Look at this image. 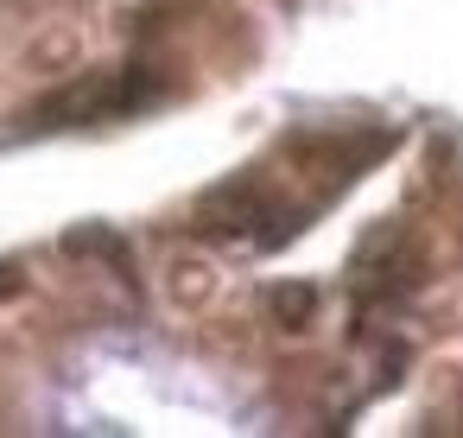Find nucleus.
I'll return each mask as SVG.
<instances>
[{"label":"nucleus","mask_w":463,"mask_h":438,"mask_svg":"<svg viewBox=\"0 0 463 438\" xmlns=\"http://www.w3.org/2000/svg\"><path fill=\"white\" fill-rule=\"evenodd\" d=\"M153 96V83L140 77V71H128V77H90V83H71L64 96H52L45 109H39V121H102V115H128V109H140Z\"/></svg>","instance_id":"obj_1"},{"label":"nucleus","mask_w":463,"mask_h":438,"mask_svg":"<svg viewBox=\"0 0 463 438\" xmlns=\"http://www.w3.org/2000/svg\"><path fill=\"white\" fill-rule=\"evenodd\" d=\"M260 216H267V204H260V185L235 178V185H222V191H210V197H203V210H197V229H203V235H216V242H235V235H248Z\"/></svg>","instance_id":"obj_2"},{"label":"nucleus","mask_w":463,"mask_h":438,"mask_svg":"<svg viewBox=\"0 0 463 438\" xmlns=\"http://www.w3.org/2000/svg\"><path fill=\"white\" fill-rule=\"evenodd\" d=\"M273 318L286 324V330H305L311 324V311H317V286H305V280H286V286H273Z\"/></svg>","instance_id":"obj_3"},{"label":"nucleus","mask_w":463,"mask_h":438,"mask_svg":"<svg viewBox=\"0 0 463 438\" xmlns=\"http://www.w3.org/2000/svg\"><path fill=\"white\" fill-rule=\"evenodd\" d=\"M64 248H71V254H102V261H115V273H128V248H121V235H109V229H71Z\"/></svg>","instance_id":"obj_4"},{"label":"nucleus","mask_w":463,"mask_h":438,"mask_svg":"<svg viewBox=\"0 0 463 438\" xmlns=\"http://www.w3.org/2000/svg\"><path fill=\"white\" fill-rule=\"evenodd\" d=\"M20 292H26V273H20V267H0V305L20 299Z\"/></svg>","instance_id":"obj_5"}]
</instances>
